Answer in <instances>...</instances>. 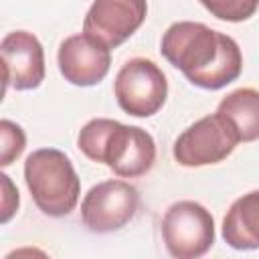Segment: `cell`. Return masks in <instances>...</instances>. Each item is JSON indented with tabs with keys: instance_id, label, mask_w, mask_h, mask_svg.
Instances as JSON below:
<instances>
[{
	"instance_id": "1",
	"label": "cell",
	"mask_w": 259,
	"mask_h": 259,
	"mask_svg": "<svg viewBox=\"0 0 259 259\" xmlns=\"http://www.w3.org/2000/svg\"><path fill=\"white\" fill-rule=\"evenodd\" d=\"M160 53L200 89H223L243 71V55L235 38L202 22L170 24L162 34Z\"/></svg>"
},
{
	"instance_id": "2",
	"label": "cell",
	"mask_w": 259,
	"mask_h": 259,
	"mask_svg": "<svg viewBox=\"0 0 259 259\" xmlns=\"http://www.w3.org/2000/svg\"><path fill=\"white\" fill-rule=\"evenodd\" d=\"M77 148L91 162L105 164L119 178L144 176L156 162V144L146 130L109 117L87 121L77 136Z\"/></svg>"
},
{
	"instance_id": "3",
	"label": "cell",
	"mask_w": 259,
	"mask_h": 259,
	"mask_svg": "<svg viewBox=\"0 0 259 259\" xmlns=\"http://www.w3.org/2000/svg\"><path fill=\"white\" fill-rule=\"evenodd\" d=\"M24 180L38 210L59 219L75 210L81 180L69 156L57 148H40L24 160Z\"/></svg>"
},
{
	"instance_id": "4",
	"label": "cell",
	"mask_w": 259,
	"mask_h": 259,
	"mask_svg": "<svg viewBox=\"0 0 259 259\" xmlns=\"http://www.w3.org/2000/svg\"><path fill=\"white\" fill-rule=\"evenodd\" d=\"M239 142L233 123L217 111L200 117L176 138L174 160L184 168L219 164L233 154Z\"/></svg>"
},
{
	"instance_id": "5",
	"label": "cell",
	"mask_w": 259,
	"mask_h": 259,
	"mask_svg": "<svg viewBox=\"0 0 259 259\" xmlns=\"http://www.w3.org/2000/svg\"><path fill=\"white\" fill-rule=\"evenodd\" d=\"M162 239L176 259H196L214 243V219L200 202L178 200L162 217Z\"/></svg>"
},
{
	"instance_id": "6",
	"label": "cell",
	"mask_w": 259,
	"mask_h": 259,
	"mask_svg": "<svg viewBox=\"0 0 259 259\" xmlns=\"http://www.w3.org/2000/svg\"><path fill=\"white\" fill-rule=\"evenodd\" d=\"M113 93L127 115L150 117L162 109L168 97V81L154 61L136 57L117 71Z\"/></svg>"
},
{
	"instance_id": "7",
	"label": "cell",
	"mask_w": 259,
	"mask_h": 259,
	"mask_svg": "<svg viewBox=\"0 0 259 259\" xmlns=\"http://www.w3.org/2000/svg\"><path fill=\"white\" fill-rule=\"evenodd\" d=\"M140 194L125 180H103L81 200V221L87 231L105 235L125 227L138 212Z\"/></svg>"
},
{
	"instance_id": "8",
	"label": "cell",
	"mask_w": 259,
	"mask_h": 259,
	"mask_svg": "<svg viewBox=\"0 0 259 259\" xmlns=\"http://www.w3.org/2000/svg\"><path fill=\"white\" fill-rule=\"evenodd\" d=\"M57 63L65 81L77 87H91L109 73L111 49L87 32L73 34L61 42Z\"/></svg>"
},
{
	"instance_id": "9",
	"label": "cell",
	"mask_w": 259,
	"mask_h": 259,
	"mask_svg": "<svg viewBox=\"0 0 259 259\" xmlns=\"http://www.w3.org/2000/svg\"><path fill=\"white\" fill-rule=\"evenodd\" d=\"M146 14V0H93L83 20V32L115 49L144 24Z\"/></svg>"
},
{
	"instance_id": "10",
	"label": "cell",
	"mask_w": 259,
	"mask_h": 259,
	"mask_svg": "<svg viewBox=\"0 0 259 259\" xmlns=\"http://www.w3.org/2000/svg\"><path fill=\"white\" fill-rule=\"evenodd\" d=\"M4 87L16 91L36 89L45 79V51L40 40L26 30L8 32L0 45Z\"/></svg>"
},
{
	"instance_id": "11",
	"label": "cell",
	"mask_w": 259,
	"mask_h": 259,
	"mask_svg": "<svg viewBox=\"0 0 259 259\" xmlns=\"http://www.w3.org/2000/svg\"><path fill=\"white\" fill-rule=\"evenodd\" d=\"M223 239L237 251L259 249V190L239 196L223 219Z\"/></svg>"
},
{
	"instance_id": "12",
	"label": "cell",
	"mask_w": 259,
	"mask_h": 259,
	"mask_svg": "<svg viewBox=\"0 0 259 259\" xmlns=\"http://www.w3.org/2000/svg\"><path fill=\"white\" fill-rule=\"evenodd\" d=\"M217 111L225 115L239 134L241 142L259 140V91L241 87L221 99Z\"/></svg>"
},
{
	"instance_id": "13",
	"label": "cell",
	"mask_w": 259,
	"mask_h": 259,
	"mask_svg": "<svg viewBox=\"0 0 259 259\" xmlns=\"http://www.w3.org/2000/svg\"><path fill=\"white\" fill-rule=\"evenodd\" d=\"M214 18L227 22H243L249 20L257 8L259 0H198Z\"/></svg>"
},
{
	"instance_id": "14",
	"label": "cell",
	"mask_w": 259,
	"mask_h": 259,
	"mask_svg": "<svg viewBox=\"0 0 259 259\" xmlns=\"http://www.w3.org/2000/svg\"><path fill=\"white\" fill-rule=\"evenodd\" d=\"M26 146V136L22 127L10 119L0 121V166H10Z\"/></svg>"
},
{
	"instance_id": "15",
	"label": "cell",
	"mask_w": 259,
	"mask_h": 259,
	"mask_svg": "<svg viewBox=\"0 0 259 259\" xmlns=\"http://www.w3.org/2000/svg\"><path fill=\"white\" fill-rule=\"evenodd\" d=\"M0 182H2V217H0V221L8 223L12 219V214L18 210L20 198H18V190L14 188V184L10 182V178L4 172L0 174Z\"/></svg>"
}]
</instances>
